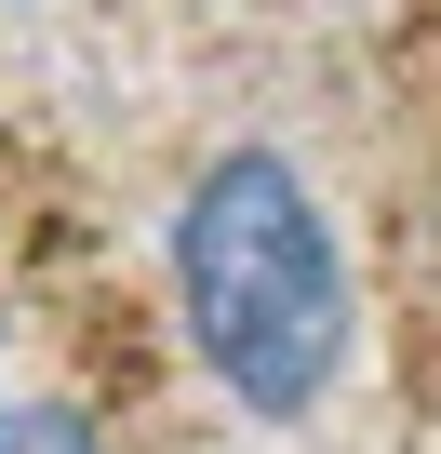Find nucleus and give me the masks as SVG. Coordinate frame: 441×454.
Masks as SVG:
<instances>
[{
    "label": "nucleus",
    "instance_id": "f257e3e1",
    "mask_svg": "<svg viewBox=\"0 0 441 454\" xmlns=\"http://www.w3.org/2000/svg\"><path fill=\"white\" fill-rule=\"evenodd\" d=\"M174 308H187L201 374L228 387L241 414L295 427V414L335 401L348 334H361L348 241H335L321 187L281 147H228V160L187 174V200H174Z\"/></svg>",
    "mask_w": 441,
    "mask_h": 454
},
{
    "label": "nucleus",
    "instance_id": "f03ea898",
    "mask_svg": "<svg viewBox=\"0 0 441 454\" xmlns=\"http://www.w3.org/2000/svg\"><path fill=\"white\" fill-rule=\"evenodd\" d=\"M0 454H107L81 401H0Z\"/></svg>",
    "mask_w": 441,
    "mask_h": 454
}]
</instances>
